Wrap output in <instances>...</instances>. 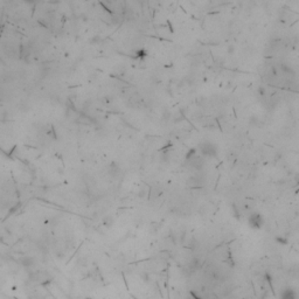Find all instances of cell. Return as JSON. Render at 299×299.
Segmentation results:
<instances>
[{"label":"cell","mask_w":299,"mask_h":299,"mask_svg":"<svg viewBox=\"0 0 299 299\" xmlns=\"http://www.w3.org/2000/svg\"><path fill=\"white\" fill-rule=\"evenodd\" d=\"M258 91H260V95H261V96H264L265 95V89L263 87H260V90H258Z\"/></svg>","instance_id":"obj_11"},{"label":"cell","mask_w":299,"mask_h":299,"mask_svg":"<svg viewBox=\"0 0 299 299\" xmlns=\"http://www.w3.org/2000/svg\"><path fill=\"white\" fill-rule=\"evenodd\" d=\"M113 222H115V220H113V218H111V216H105V218H103V223H104V226H107V227L112 226Z\"/></svg>","instance_id":"obj_8"},{"label":"cell","mask_w":299,"mask_h":299,"mask_svg":"<svg viewBox=\"0 0 299 299\" xmlns=\"http://www.w3.org/2000/svg\"><path fill=\"white\" fill-rule=\"evenodd\" d=\"M109 173H110L111 176L116 178V176L119 175L120 173V166L117 162H111V164H110V167H109Z\"/></svg>","instance_id":"obj_6"},{"label":"cell","mask_w":299,"mask_h":299,"mask_svg":"<svg viewBox=\"0 0 299 299\" xmlns=\"http://www.w3.org/2000/svg\"><path fill=\"white\" fill-rule=\"evenodd\" d=\"M136 56H137V57H139V59H144V57L146 56V51L144 50V49H140V50L137 51Z\"/></svg>","instance_id":"obj_9"},{"label":"cell","mask_w":299,"mask_h":299,"mask_svg":"<svg viewBox=\"0 0 299 299\" xmlns=\"http://www.w3.org/2000/svg\"><path fill=\"white\" fill-rule=\"evenodd\" d=\"M203 182H205L203 176H202V175H199V174L194 175V176H191V178L187 180V185L192 188L202 187V186H203Z\"/></svg>","instance_id":"obj_3"},{"label":"cell","mask_w":299,"mask_h":299,"mask_svg":"<svg viewBox=\"0 0 299 299\" xmlns=\"http://www.w3.org/2000/svg\"><path fill=\"white\" fill-rule=\"evenodd\" d=\"M188 161H189V165H191L193 168H195L197 171H201L203 165H205V159L202 158V157H200V155H197V154H195L191 160H188Z\"/></svg>","instance_id":"obj_4"},{"label":"cell","mask_w":299,"mask_h":299,"mask_svg":"<svg viewBox=\"0 0 299 299\" xmlns=\"http://www.w3.org/2000/svg\"><path fill=\"white\" fill-rule=\"evenodd\" d=\"M263 223H264L263 218H262L260 214L252 213L251 215L249 216V224H250V227L254 228V229H260V228H262V227H263Z\"/></svg>","instance_id":"obj_2"},{"label":"cell","mask_w":299,"mask_h":299,"mask_svg":"<svg viewBox=\"0 0 299 299\" xmlns=\"http://www.w3.org/2000/svg\"><path fill=\"white\" fill-rule=\"evenodd\" d=\"M210 299H218V298H210Z\"/></svg>","instance_id":"obj_12"},{"label":"cell","mask_w":299,"mask_h":299,"mask_svg":"<svg viewBox=\"0 0 299 299\" xmlns=\"http://www.w3.org/2000/svg\"><path fill=\"white\" fill-rule=\"evenodd\" d=\"M281 299H298V296H297V292H296L293 289L287 287V289L282 291Z\"/></svg>","instance_id":"obj_5"},{"label":"cell","mask_w":299,"mask_h":299,"mask_svg":"<svg viewBox=\"0 0 299 299\" xmlns=\"http://www.w3.org/2000/svg\"><path fill=\"white\" fill-rule=\"evenodd\" d=\"M199 150L203 157H216V154H218V147L210 141L201 143Z\"/></svg>","instance_id":"obj_1"},{"label":"cell","mask_w":299,"mask_h":299,"mask_svg":"<svg viewBox=\"0 0 299 299\" xmlns=\"http://www.w3.org/2000/svg\"><path fill=\"white\" fill-rule=\"evenodd\" d=\"M277 241H278V242H282V244H286L287 243V239H282V237H278Z\"/></svg>","instance_id":"obj_10"},{"label":"cell","mask_w":299,"mask_h":299,"mask_svg":"<svg viewBox=\"0 0 299 299\" xmlns=\"http://www.w3.org/2000/svg\"><path fill=\"white\" fill-rule=\"evenodd\" d=\"M21 264L24 265V266H26V268H30V266H33V265L35 264V261L33 257L26 256L21 260Z\"/></svg>","instance_id":"obj_7"}]
</instances>
